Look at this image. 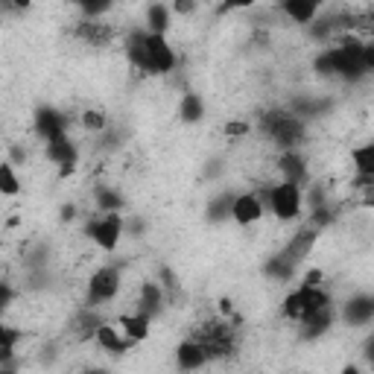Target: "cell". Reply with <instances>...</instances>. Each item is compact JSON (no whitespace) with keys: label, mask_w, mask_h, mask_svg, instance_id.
<instances>
[{"label":"cell","mask_w":374,"mask_h":374,"mask_svg":"<svg viewBox=\"0 0 374 374\" xmlns=\"http://www.w3.org/2000/svg\"><path fill=\"white\" fill-rule=\"evenodd\" d=\"M330 307V295L319 287H301V289H295L292 295H287V301H284V316L287 319H304L310 316V313H316V310H325Z\"/></svg>","instance_id":"1"},{"label":"cell","mask_w":374,"mask_h":374,"mask_svg":"<svg viewBox=\"0 0 374 374\" xmlns=\"http://www.w3.org/2000/svg\"><path fill=\"white\" fill-rule=\"evenodd\" d=\"M266 132L272 135V141H278L281 147H299L301 137H304V126L299 117L292 114H284V111H275L263 120Z\"/></svg>","instance_id":"2"},{"label":"cell","mask_w":374,"mask_h":374,"mask_svg":"<svg viewBox=\"0 0 374 374\" xmlns=\"http://www.w3.org/2000/svg\"><path fill=\"white\" fill-rule=\"evenodd\" d=\"M269 205L278 220H295V216L301 213V187L289 185V182L275 185L269 190Z\"/></svg>","instance_id":"3"},{"label":"cell","mask_w":374,"mask_h":374,"mask_svg":"<svg viewBox=\"0 0 374 374\" xmlns=\"http://www.w3.org/2000/svg\"><path fill=\"white\" fill-rule=\"evenodd\" d=\"M88 234L103 251H114L117 243H120V234H123L120 213H103V216H96V220H91Z\"/></svg>","instance_id":"4"},{"label":"cell","mask_w":374,"mask_h":374,"mask_svg":"<svg viewBox=\"0 0 374 374\" xmlns=\"http://www.w3.org/2000/svg\"><path fill=\"white\" fill-rule=\"evenodd\" d=\"M175 68V53L164 35L147 32V70L149 73H170Z\"/></svg>","instance_id":"5"},{"label":"cell","mask_w":374,"mask_h":374,"mask_svg":"<svg viewBox=\"0 0 374 374\" xmlns=\"http://www.w3.org/2000/svg\"><path fill=\"white\" fill-rule=\"evenodd\" d=\"M120 289V272L117 269H100L88 281V299L91 301H111Z\"/></svg>","instance_id":"6"},{"label":"cell","mask_w":374,"mask_h":374,"mask_svg":"<svg viewBox=\"0 0 374 374\" xmlns=\"http://www.w3.org/2000/svg\"><path fill=\"white\" fill-rule=\"evenodd\" d=\"M231 216H234V223H237V225H251V223H258L263 216V202L254 193H243V196H237V199L231 202Z\"/></svg>","instance_id":"7"},{"label":"cell","mask_w":374,"mask_h":374,"mask_svg":"<svg viewBox=\"0 0 374 374\" xmlns=\"http://www.w3.org/2000/svg\"><path fill=\"white\" fill-rule=\"evenodd\" d=\"M35 132L44 137V141H53V137H62L68 132V117H62L53 108H42L35 114Z\"/></svg>","instance_id":"8"},{"label":"cell","mask_w":374,"mask_h":374,"mask_svg":"<svg viewBox=\"0 0 374 374\" xmlns=\"http://www.w3.org/2000/svg\"><path fill=\"white\" fill-rule=\"evenodd\" d=\"M47 158L53 164H62V173H70L76 164V147L68 141V135L47 141Z\"/></svg>","instance_id":"9"},{"label":"cell","mask_w":374,"mask_h":374,"mask_svg":"<svg viewBox=\"0 0 374 374\" xmlns=\"http://www.w3.org/2000/svg\"><path fill=\"white\" fill-rule=\"evenodd\" d=\"M175 360H179L182 371H193V368H202L208 363V354L202 342H182L179 351H175Z\"/></svg>","instance_id":"10"},{"label":"cell","mask_w":374,"mask_h":374,"mask_svg":"<svg viewBox=\"0 0 374 374\" xmlns=\"http://www.w3.org/2000/svg\"><path fill=\"white\" fill-rule=\"evenodd\" d=\"M281 12H287L295 24H310L319 12V4L316 0H287V4H281Z\"/></svg>","instance_id":"11"},{"label":"cell","mask_w":374,"mask_h":374,"mask_svg":"<svg viewBox=\"0 0 374 374\" xmlns=\"http://www.w3.org/2000/svg\"><path fill=\"white\" fill-rule=\"evenodd\" d=\"M330 322H333L330 307L316 310V313H310V316H304V319H301V333H304L307 339H313V337H319V333H325V330L330 328Z\"/></svg>","instance_id":"12"},{"label":"cell","mask_w":374,"mask_h":374,"mask_svg":"<svg viewBox=\"0 0 374 374\" xmlns=\"http://www.w3.org/2000/svg\"><path fill=\"white\" fill-rule=\"evenodd\" d=\"M316 237H319L316 231H299V234L292 237V243L287 246L284 258H287V261H292V263H299L301 258H307V251H310V246H313V243H316Z\"/></svg>","instance_id":"13"},{"label":"cell","mask_w":374,"mask_h":374,"mask_svg":"<svg viewBox=\"0 0 374 374\" xmlns=\"http://www.w3.org/2000/svg\"><path fill=\"white\" fill-rule=\"evenodd\" d=\"M94 337H96V342H100V348H106V351H111V354H123V351H129V345H132V339H120V333H117L111 325H100Z\"/></svg>","instance_id":"14"},{"label":"cell","mask_w":374,"mask_h":374,"mask_svg":"<svg viewBox=\"0 0 374 374\" xmlns=\"http://www.w3.org/2000/svg\"><path fill=\"white\" fill-rule=\"evenodd\" d=\"M161 301H164V292L155 284H144L141 287V299H137V310H141L144 316H152V313L161 307Z\"/></svg>","instance_id":"15"},{"label":"cell","mask_w":374,"mask_h":374,"mask_svg":"<svg viewBox=\"0 0 374 374\" xmlns=\"http://www.w3.org/2000/svg\"><path fill=\"white\" fill-rule=\"evenodd\" d=\"M278 167H281V173H284V182H289V185H299L301 179H304V161L299 158V155H281V161H278Z\"/></svg>","instance_id":"16"},{"label":"cell","mask_w":374,"mask_h":374,"mask_svg":"<svg viewBox=\"0 0 374 374\" xmlns=\"http://www.w3.org/2000/svg\"><path fill=\"white\" fill-rule=\"evenodd\" d=\"M147 24H149L152 35H164V30H167V24H170V9H167L164 4H152V6L147 9Z\"/></svg>","instance_id":"17"},{"label":"cell","mask_w":374,"mask_h":374,"mask_svg":"<svg viewBox=\"0 0 374 374\" xmlns=\"http://www.w3.org/2000/svg\"><path fill=\"white\" fill-rule=\"evenodd\" d=\"M120 325L126 328L129 339H147L149 333V316H144V313H137V316H120Z\"/></svg>","instance_id":"18"},{"label":"cell","mask_w":374,"mask_h":374,"mask_svg":"<svg viewBox=\"0 0 374 374\" xmlns=\"http://www.w3.org/2000/svg\"><path fill=\"white\" fill-rule=\"evenodd\" d=\"M371 313H374L371 299H354V301H348V307H345L348 322H368Z\"/></svg>","instance_id":"19"},{"label":"cell","mask_w":374,"mask_h":374,"mask_svg":"<svg viewBox=\"0 0 374 374\" xmlns=\"http://www.w3.org/2000/svg\"><path fill=\"white\" fill-rule=\"evenodd\" d=\"M354 164H357L360 175H374V144H366L360 149H354Z\"/></svg>","instance_id":"20"},{"label":"cell","mask_w":374,"mask_h":374,"mask_svg":"<svg viewBox=\"0 0 374 374\" xmlns=\"http://www.w3.org/2000/svg\"><path fill=\"white\" fill-rule=\"evenodd\" d=\"M21 339V330H12V328H4L0 325V363L12 360L15 354V342Z\"/></svg>","instance_id":"21"},{"label":"cell","mask_w":374,"mask_h":374,"mask_svg":"<svg viewBox=\"0 0 374 374\" xmlns=\"http://www.w3.org/2000/svg\"><path fill=\"white\" fill-rule=\"evenodd\" d=\"M18 190H21V182H18V175L12 170V164H0V193L4 196H15Z\"/></svg>","instance_id":"22"},{"label":"cell","mask_w":374,"mask_h":374,"mask_svg":"<svg viewBox=\"0 0 374 374\" xmlns=\"http://www.w3.org/2000/svg\"><path fill=\"white\" fill-rule=\"evenodd\" d=\"M202 100H199V96H196V94H187L185 96V103H182V117H185V120L187 123H196V120H202Z\"/></svg>","instance_id":"23"},{"label":"cell","mask_w":374,"mask_h":374,"mask_svg":"<svg viewBox=\"0 0 374 374\" xmlns=\"http://www.w3.org/2000/svg\"><path fill=\"white\" fill-rule=\"evenodd\" d=\"M96 205H100V211H106V213H117L120 205H123V199L117 193H111V190H100V193H96Z\"/></svg>","instance_id":"24"},{"label":"cell","mask_w":374,"mask_h":374,"mask_svg":"<svg viewBox=\"0 0 374 374\" xmlns=\"http://www.w3.org/2000/svg\"><path fill=\"white\" fill-rule=\"evenodd\" d=\"M82 126L88 129V132H100V129H106V114L103 111H85L82 114Z\"/></svg>","instance_id":"25"},{"label":"cell","mask_w":374,"mask_h":374,"mask_svg":"<svg viewBox=\"0 0 374 374\" xmlns=\"http://www.w3.org/2000/svg\"><path fill=\"white\" fill-rule=\"evenodd\" d=\"M231 202H234L231 196H223V199H216V202L211 205V211H213L211 216H213V220H220V216H225V213L231 216Z\"/></svg>","instance_id":"26"},{"label":"cell","mask_w":374,"mask_h":374,"mask_svg":"<svg viewBox=\"0 0 374 374\" xmlns=\"http://www.w3.org/2000/svg\"><path fill=\"white\" fill-rule=\"evenodd\" d=\"M249 132V123H243V120H231V123H225V135H246Z\"/></svg>","instance_id":"27"},{"label":"cell","mask_w":374,"mask_h":374,"mask_svg":"<svg viewBox=\"0 0 374 374\" xmlns=\"http://www.w3.org/2000/svg\"><path fill=\"white\" fill-rule=\"evenodd\" d=\"M322 278H325L322 269H310V272H307V278H304V287H319Z\"/></svg>","instance_id":"28"},{"label":"cell","mask_w":374,"mask_h":374,"mask_svg":"<svg viewBox=\"0 0 374 374\" xmlns=\"http://www.w3.org/2000/svg\"><path fill=\"white\" fill-rule=\"evenodd\" d=\"M12 304V289L6 284H0V310H6Z\"/></svg>","instance_id":"29"},{"label":"cell","mask_w":374,"mask_h":374,"mask_svg":"<svg viewBox=\"0 0 374 374\" xmlns=\"http://www.w3.org/2000/svg\"><path fill=\"white\" fill-rule=\"evenodd\" d=\"M82 9H85L88 15H96V12H108L111 6H108V4H85Z\"/></svg>","instance_id":"30"},{"label":"cell","mask_w":374,"mask_h":374,"mask_svg":"<svg viewBox=\"0 0 374 374\" xmlns=\"http://www.w3.org/2000/svg\"><path fill=\"white\" fill-rule=\"evenodd\" d=\"M193 9H196L193 0H187V4H185V0H179V4H175V12H182V15H187V12H193Z\"/></svg>","instance_id":"31"},{"label":"cell","mask_w":374,"mask_h":374,"mask_svg":"<svg viewBox=\"0 0 374 374\" xmlns=\"http://www.w3.org/2000/svg\"><path fill=\"white\" fill-rule=\"evenodd\" d=\"M220 310H223V313H231V301H228V299H223V301H220Z\"/></svg>","instance_id":"32"},{"label":"cell","mask_w":374,"mask_h":374,"mask_svg":"<svg viewBox=\"0 0 374 374\" xmlns=\"http://www.w3.org/2000/svg\"><path fill=\"white\" fill-rule=\"evenodd\" d=\"M342 374H360V368H357V366H345Z\"/></svg>","instance_id":"33"},{"label":"cell","mask_w":374,"mask_h":374,"mask_svg":"<svg viewBox=\"0 0 374 374\" xmlns=\"http://www.w3.org/2000/svg\"><path fill=\"white\" fill-rule=\"evenodd\" d=\"M88 374H106V371H103V368H94V371H88Z\"/></svg>","instance_id":"34"},{"label":"cell","mask_w":374,"mask_h":374,"mask_svg":"<svg viewBox=\"0 0 374 374\" xmlns=\"http://www.w3.org/2000/svg\"><path fill=\"white\" fill-rule=\"evenodd\" d=\"M0 374H15V371H9V368H0Z\"/></svg>","instance_id":"35"}]
</instances>
